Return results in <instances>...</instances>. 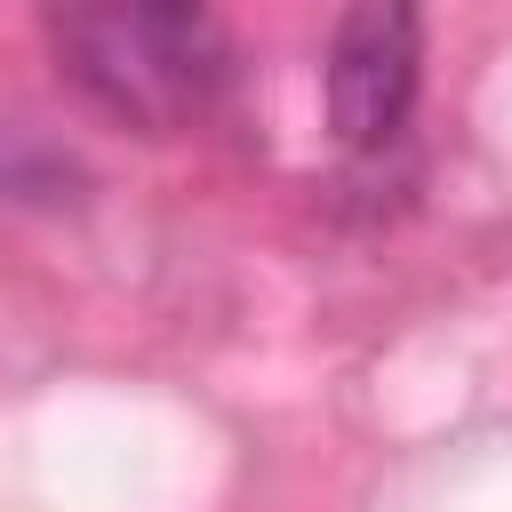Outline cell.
I'll return each instance as SVG.
<instances>
[{"label": "cell", "mask_w": 512, "mask_h": 512, "mask_svg": "<svg viewBox=\"0 0 512 512\" xmlns=\"http://www.w3.org/2000/svg\"><path fill=\"white\" fill-rule=\"evenodd\" d=\"M56 64L128 128H184L232 80V40L208 8L168 0H112V8H56L48 16Z\"/></svg>", "instance_id": "6da1fadb"}, {"label": "cell", "mask_w": 512, "mask_h": 512, "mask_svg": "<svg viewBox=\"0 0 512 512\" xmlns=\"http://www.w3.org/2000/svg\"><path fill=\"white\" fill-rule=\"evenodd\" d=\"M416 64H424V24L416 8H352L328 40V120L352 152H384L408 128L416 104Z\"/></svg>", "instance_id": "7a4b0ae2"}]
</instances>
